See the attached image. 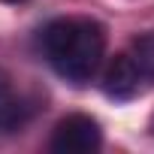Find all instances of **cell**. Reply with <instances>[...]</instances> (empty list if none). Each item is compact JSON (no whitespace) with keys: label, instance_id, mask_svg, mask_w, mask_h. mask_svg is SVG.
I'll return each mask as SVG.
<instances>
[{"label":"cell","instance_id":"cell-1","mask_svg":"<svg viewBox=\"0 0 154 154\" xmlns=\"http://www.w3.org/2000/svg\"><path fill=\"white\" fill-rule=\"evenodd\" d=\"M42 51L60 79L85 85L103 63L106 30L91 18H57L42 30Z\"/></svg>","mask_w":154,"mask_h":154},{"label":"cell","instance_id":"cell-2","mask_svg":"<svg viewBox=\"0 0 154 154\" xmlns=\"http://www.w3.org/2000/svg\"><path fill=\"white\" fill-rule=\"evenodd\" d=\"M103 145V130L88 115H66L51 136L54 154H94Z\"/></svg>","mask_w":154,"mask_h":154},{"label":"cell","instance_id":"cell-3","mask_svg":"<svg viewBox=\"0 0 154 154\" xmlns=\"http://www.w3.org/2000/svg\"><path fill=\"white\" fill-rule=\"evenodd\" d=\"M139 85H142V75H139L133 57L130 54H115L109 60L106 72H103V91H106V97H112V100H130V97H136Z\"/></svg>","mask_w":154,"mask_h":154},{"label":"cell","instance_id":"cell-4","mask_svg":"<svg viewBox=\"0 0 154 154\" xmlns=\"http://www.w3.org/2000/svg\"><path fill=\"white\" fill-rule=\"evenodd\" d=\"M21 124V103L9 85V75L0 69V130H12Z\"/></svg>","mask_w":154,"mask_h":154},{"label":"cell","instance_id":"cell-5","mask_svg":"<svg viewBox=\"0 0 154 154\" xmlns=\"http://www.w3.org/2000/svg\"><path fill=\"white\" fill-rule=\"evenodd\" d=\"M130 57H133V63H136L142 79H154V33H142L133 42Z\"/></svg>","mask_w":154,"mask_h":154},{"label":"cell","instance_id":"cell-6","mask_svg":"<svg viewBox=\"0 0 154 154\" xmlns=\"http://www.w3.org/2000/svg\"><path fill=\"white\" fill-rule=\"evenodd\" d=\"M3 3H24V0H3Z\"/></svg>","mask_w":154,"mask_h":154}]
</instances>
